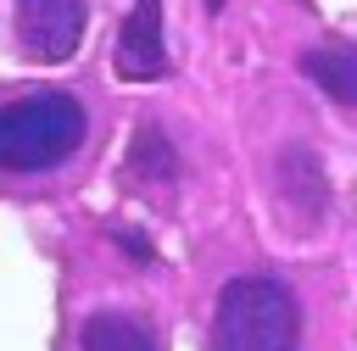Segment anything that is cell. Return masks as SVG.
<instances>
[{
  "instance_id": "obj_9",
  "label": "cell",
  "mask_w": 357,
  "mask_h": 351,
  "mask_svg": "<svg viewBox=\"0 0 357 351\" xmlns=\"http://www.w3.org/2000/svg\"><path fill=\"white\" fill-rule=\"evenodd\" d=\"M117 245H123V251H128L134 262H151V245H145L139 234H117Z\"/></svg>"
},
{
  "instance_id": "obj_4",
  "label": "cell",
  "mask_w": 357,
  "mask_h": 351,
  "mask_svg": "<svg viewBox=\"0 0 357 351\" xmlns=\"http://www.w3.org/2000/svg\"><path fill=\"white\" fill-rule=\"evenodd\" d=\"M117 78L128 84H151L173 67L167 56V39H162V0H134L123 28H117V56H112Z\"/></svg>"
},
{
  "instance_id": "obj_5",
  "label": "cell",
  "mask_w": 357,
  "mask_h": 351,
  "mask_svg": "<svg viewBox=\"0 0 357 351\" xmlns=\"http://www.w3.org/2000/svg\"><path fill=\"white\" fill-rule=\"evenodd\" d=\"M273 184H279L284 206H296L307 223H318V217H324V206H329V178H324L318 150H307V145L279 150V162H273Z\"/></svg>"
},
{
  "instance_id": "obj_10",
  "label": "cell",
  "mask_w": 357,
  "mask_h": 351,
  "mask_svg": "<svg viewBox=\"0 0 357 351\" xmlns=\"http://www.w3.org/2000/svg\"><path fill=\"white\" fill-rule=\"evenodd\" d=\"M206 6H212V11H218V6H223V0H206Z\"/></svg>"
},
{
  "instance_id": "obj_2",
  "label": "cell",
  "mask_w": 357,
  "mask_h": 351,
  "mask_svg": "<svg viewBox=\"0 0 357 351\" xmlns=\"http://www.w3.org/2000/svg\"><path fill=\"white\" fill-rule=\"evenodd\" d=\"M212 351H301V301L284 279L240 273L212 301Z\"/></svg>"
},
{
  "instance_id": "obj_7",
  "label": "cell",
  "mask_w": 357,
  "mask_h": 351,
  "mask_svg": "<svg viewBox=\"0 0 357 351\" xmlns=\"http://www.w3.org/2000/svg\"><path fill=\"white\" fill-rule=\"evenodd\" d=\"M301 72H307L335 106H346V111L357 117V45H318V50L301 56Z\"/></svg>"
},
{
  "instance_id": "obj_6",
  "label": "cell",
  "mask_w": 357,
  "mask_h": 351,
  "mask_svg": "<svg viewBox=\"0 0 357 351\" xmlns=\"http://www.w3.org/2000/svg\"><path fill=\"white\" fill-rule=\"evenodd\" d=\"M78 351H156V323L134 306H100L78 323Z\"/></svg>"
},
{
  "instance_id": "obj_8",
  "label": "cell",
  "mask_w": 357,
  "mask_h": 351,
  "mask_svg": "<svg viewBox=\"0 0 357 351\" xmlns=\"http://www.w3.org/2000/svg\"><path fill=\"white\" fill-rule=\"evenodd\" d=\"M128 167H134V178H145V184H173L184 162H178V145H173L156 123H139L134 139H128Z\"/></svg>"
},
{
  "instance_id": "obj_3",
  "label": "cell",
  "mask_w": 357,
  "mask_h": 351,
  "mask_svg": "<svg viewBox=\"0 0 357 351\" xmlns=\"http://www.w3.org/2000/svg\"><path fill=\"white\" fill-rule=\"evenodd\" d=\"M84 22H89V6L84 0H17L11 6V33L22 45L28 61H67L84 39Z\"/></svg>"
},
{
  "instance_id": "obj_1",
  "label": "cell",
  "mask_w": 357,
  "mask_h": 351,
  "mask_svg": "<svg viewBox=\"0 0 357 351\" xmlns=\"http://www.w3.org/2000/svg\"><path fill=\"white\" fill-rule=\"evenodd\" d=\"M89 139V111L73 89H22L0 100V173L39 178L61 173Z\"/></svg>"
}]
</instances>
